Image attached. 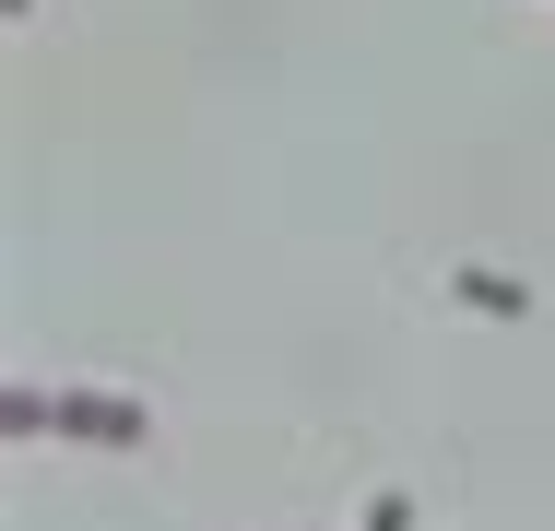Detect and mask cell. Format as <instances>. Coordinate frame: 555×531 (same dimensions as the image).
I'll return each mask as SVG.
<instances>
[{"label": "cell", "instance_id": "1", "mask_svg": "<svg viewBox=\"0 0 555 531\" xmlns=\"http://www.w3.org/2000/svg\"><path fill=\"white\" fill-rule=\"evenodd\" d=\"M0 425L12 437H72V449H142L154 414L130 390H0Z\"/></svg>", "mask_w": 555, "mask_h": 531}, {"label": "cell", "instance_id": "3", "mask_svg": "<svg viewBox=\"0 0 555 531\" xmlns=\"http://www.w3.org/2000/svg\"><path fill=\"white\" fill-rule=\"evenodd\" d=\"M366 531H414V484H378L366 496Z\"/></svg>", "mask_w": 555, "mask_h": 531}, {"label": "cell", "instance_id": "2", "mask_svg": "<svg viewBox=\"0 0 555 531\" xmlns=\"http://www.w3.org/2000/svg\"><path fill=\"white\" fill-rule=\"evenodd\" d=\"M449 296H461L473 319H532V284H508V272H485V260H461V272H449Z\"/></svg>", "mask_w": 555, "mask_h": 531}]
</instances>
